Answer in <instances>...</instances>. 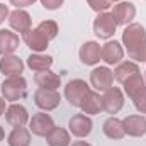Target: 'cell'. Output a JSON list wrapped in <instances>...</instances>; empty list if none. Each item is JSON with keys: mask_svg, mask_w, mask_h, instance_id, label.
Segmentation results:
<instances>
[{"mask_svg": "<svg viewBox=\"0 0 146 146\" xmlns=\"http://www.w3.org/2000/svg\"><path fill=\"white\" fill-rule=\"evenodd\" d=\"M78 107L83 110L85 114H99L102 110V97L97 92L88 90L83 95V99L80 100V106Z\"/></svg>", "mask_w": 146, "mask_h": 146, "instance_id": "obj_17", "label": "cell"}, {"mask_svg": "<svg viewBox=\"0 0 146 146\" xmlns=\"http://www.w3.org/2000/svg\"><path fill=\"white\" fill-rule=\"evenodd\" d=\"M53 65V58L48 56V54H39V53H34L27 58V66L34 72H46L49 70Z\"/></svg>", "mask_w": 146, "mask_h": 146, "instance_id": "obj_23", "label": "cell"}, {"mask_svg": "<svg viewBox=\"0 0 146 146\" xmlns=\"http://www.w3.org/2000/svg\"><path fill=\"white\" fill-rule=\"evenodd\" d=\"M46 138H48V145L49 146H68L70 145V134L63 127H53Z\"/></svg>", "mask_w": 146, "mask_h": 146, "instance_id": "obj_26", "label": "cell"}, {"mask_svg": "<svg viewBox=\"0 0 146 146\" xmlns=\"http://www.w3.org/2000/svg\"><path fill=\"white\" fill-rule=\"evenodd\" d=\"M36 0H10V3L12 5H15L17 9L19 7H29V5H33Z\"/></svg>", "mask_w": 146, "mask_h": 146, "instance_id": "obj_30", "label": "cell"}, {"mask_svg": "<svg viewBox=\"0 0 146 146\" xmlns=\"http://www.w3.org/2000/svg\"><path fill=\"white\" fill-rule=\"evenodd\" d=\"M36 83L41 88H51V90H56L60 85H61V78L56 75V73H51L49 70L46 72H37L34 76Z\"/></svg>", "mask_w": 146, "mask_h": 146, "instance_id": "obj_21", "label": "cell"}, {"mask_svg": "<svg viewBox=\"0 0 146 146\" xmlns=\"http://www.w3.org/2000/svg\"><path fill=\"white\" fill-rule=\"evenodd\" d=\"M29 143H31V134L24 126L14 127V131L9 134V146H29Z\"/></svg>", "mask_w": 146, "mask_h": 146, "instance_id": "obj_25", "label": "cell"}, {"mask_svg": "<svg viewBox=\"0 0 146 146\" xmlns=\"http://www.w3.org/2000/svg\"><path fill=\"white\" fill-rule=\"evenodd\" d=\"M53 127H54L53 119L44 112H39L36 115H33V119L29 121V131L36 136H48Z\"/></svg>", "mask_w": 146, "mask_h": 146, "instance_id": "obj_8", "label": "cell"}, {"mask_svg": "<svg viewBox=\"0 0 146 146\" xmlns=\"http://www.w3.org/2000/svg\"><path fill=\"white\" fill-rule=\"evenodd\" d=\"M3 139V129H2V126H0V141Z\"/></svg>", "mask_w": 146, "mask_h": 146, "instance_id": "obj_34", "label": "cell"}, {"mask_svg": "<svg viewBox=\"0 0 146 146\" xmlns=\"http://www.w3.org/2000/svg\"><path fill=\"white\" fill-rule=\"evenodd\" d=\"M138 73H139V68H138L136 63H133V61H124L122 65H119V66L115 68L114 78H115L117 82L124 83L126 80H129L131 76H134V75H138Z\"/></svg>", "mask_w": 146, "mask_h": 146, "instance_id": "obj_24", "label": "cell"}, {"mask_svg": "<svg viewBox=\"0 0 146 146\" xmlns=\"http://www.w3.org/2000/svg\"><path fill=\"white\" fill-rule=\"evenodd\" d=\"M7 15H9V9H7V5L0 3V24L7 19Z\"/></svg>", "mask_w": 146, "mask_h": 146, "instance_id": "obj_31", "label": "cell"}, {"mask_svg": "<svg viewBox=\"0 0 146 146\" xmlns=\"http://www.w3.org/2000/svg\"><path fill=\"white\" fill-rule=\"evenodd\" d=\"M104 133H106V136L110 138V139H122L124 134H126L122 121H119L115 117H109L104 122Z\"/></svg>", "mask_w": 146, "mask_h": 146, "instance_id": "obj_22", "label": "cell"}, {"mask_svg": "<svg viewBox=\"0 0 146 146\" xmlns=\"http://www.w3.org/2000/svg\"><path fill=\"white\" fill-rule=\"evenodd\" d=\"M124 51L121 48V44L117 41H109L100 48V58L107 63V65H115L122 60Z\"/></svg>", "mask_w": 146, "mask_h": 146, "instance_id": "obj_11", "label": "cell"}, {"mask_svg": "<svg viewBox=\"0 0 146 146\" xmlns=\"http://www.w3.org/2000/svg\"><path fill=\"white\" fill-rule=\"evenodd\" d=\"M17 48H19V36L14 34L12 31L2 29L0 31V54L3 56L12 54Z\"/></svg>", "mask_w": 146, "mask_h": 146, "instance_id": "obj_18", "label": "cell"}, {"mask_svg": "<svg viewBox=\"0 0 146 146\" xmlns=\"http://www.w3.org/2000/svg\"><path fill=\"white\" fill-rule=\"evenodd\" d=\"M80 60L83 65H95L100 60V46L95 41H87L82 48H80Z\"/></svg>", "mask_w": 146, "mask_h": 146, "instance_id": "obj_15", "label": "cell"}, {"mask_svg": "<svg viewBox=\"0 0 146 146\" xmlns=\"http://www.w3.org/2000/svg\"><path fill=\"white\" fill-rule=\"evenodd\" d=\"M5 119L10 126L14 127H22L27 121H29V115H27V110L24 109L22 106L19 104H12L9 106V109L5 112Z\"/></svg>", "mask_w": 146, "mask_h": 146, "instance_id": "obj_16", "label": "cell"}, {"mask_svg": "<svg viewBox=\"0 0 146 146\" xmlns=\"http://www.w3.org/2000/svg\"><path fill=\"white\" fill-rule=\"evenodd\" d=\"M41 3H42L44 9H48V10H54V9H58V7H61L63 0H41Z\"/></svg>", "mask_w": 146, "mask_h": 146, "instance_id": "obj_29", "label": "cell"}, {"mask_svg": "<svg viewBox=\"0 0 146 146\" xmlns=\"http://www.w3.org/2000/svg\"><path fill=\"white\" fill-rule=\"evenodd\" d=\"M22 70H24V63L17 56L7 54V56H3V60H0V72L3 75L15 76V75H21Z\"/></svg>", "mask_w": 146, "mask_h": 146, "instance_id": "obj_20", "label": "cell"}, {"mask_svg": "<svg viewBox=\"0 0 146 146\" xmlns=\"http://www.w3.org/2000/svg\"><path fill=\"white\" fill-rule=\"evenodd\" d=\"M22 37H24V42H26L33 51H36V53L44 51V49L48 48V42H49L37 29H29L27 33L22 34Z\"/></svg>", "mask_w": 146, "mask_h": 146, "instance_id": "obj_19", "label": "cell"}, {"mask_svg": "<svg viewBox=\"0 0 146 146\" xmlns=\"http://www.w3.org/2000/svg\"><path fill=\"white\" fill-rule=\"evenodd\" d=\"M72 146H90L88 143H85V141H76V143H73Z\"/></svg>", "mask_w": 146, "mask_h": 146, "instance_id": "obj_33", "label": "cell"}, {"mask_svg": "<svg viewBox=\"0 0 146 146\" xmlns=\"http://www.w3.org/2000/svg\"><path fill=\"white\" fill-rule=\"evenodd\" d=\"M122 124H124L126 134H129V136L139 138V136L146 134V119L143 115H127L122 121Z\"/></svg>", "mask_w": 146, "mask_h": 146, "instance_id": "obj_12", "label": "cell"}, {"mask_svg": "<svg viewBox=\"0 0 146 146\" xmlns=\"http://www.w3.org/2000/svg\"><path fill=\"white\" fill-rule=\"evenodd\" d=\"M124 106V97L122 92L115 87H110L106 90L104 97H102V109L109 114H117Z\"/></svg>", "mask_w": 146, "mask_h": 146, "instance_id": "obj_6", "label": "cell"}, {"mask_svg": "<svg viewBox=\"0 0 146 146\" xmlns=\"http://www.w3.org/2000/svg\"><path fill=\"white\" fill-rule=\"evenodd\" d=\"M36 29L46 37L48 41H49V39H54V37L58 36V24H56L54 21H42Z\"/></svg>", "mask_w": 146, "mask_h": 146, "instance_id": "obj_27", "label": "cell"}, {"mask_svg": "<svg viewBox=\"0 0 146 146\" xmlns=\"http://www.w3.org/2000/svg\"><path fill=\"white\" fill-rule=\"evenodd\" d=\"M109 2H110V3H112V2H119V0H109Z\"/></svg>", "mask_w": 146, "mask_h": 146, "instance_id": "obj_35", "label": "cell"}, {"mask_svg": "<svg viewBox=\"0 0 146 146\" xmlns=\"http://www.w3.org/2000/svg\"><path fill=\"white\" fill-rule=\"evenodd\" d=\"M92 126H94L92 119L87 114H76V115H73L72 119H70V124H68L72 134L76 136V138H83V136L90 134Z\"/></svg>", "mask_w": 146, "mask_h": 146, "instance_id": "obj_10", "label": "cell"}, {"mask_svg": "<svg viewBox=\"0 0 146 146\" xmlns=\"http://www.w3.org/2000/svg\"><path fill=\"white\" fill-rule=\"evenodd\" d=\"M115 26H117V24H115L112 14L102 12V14H99V17H97L95 22H94V31H95L97 37H100V39H109V37H112L114 33H115Z\"/></svg>", "mask_w": 146, "mask_h": 146, "instance_id": "obj_5", "label": "cell"}, {"mask_svg": "<svg viewBox=\"0 0 146 146\" xmlns=\"http://www.w3.org/2000/svg\"><path fill=\"white\" fill-rule=\"evenodd\" d=\"M112 82H114V73L110 72L107 66H99L90 75V83L97 90H107V88H110Z\"/></svg>", "mask_w": 146, "mask_h": 146, "instance_id": "obj_9", "label": "cell"}, {"mask_svg": "<svg viewBox=\"0 0 146 146\" xmlns=\"http://www.w3.org/2000/svg\"><path fill=\"white\" fill-rule=\"evenodd\" d=\"M26 88H27V83H26V80H24L21 75L9 76V78L2 83V95H3L5 100L15 102V100L22 99V97L26 95Z\"/></svg>", "mask_w": 146, "mask_h": 146, "instance_id": "obj_3", "label": "cell"}, {"mask_svg": "<svg viewBox=\"0 0 146 146\" xmlns=\"http://www.w3.org/2000/svg\"><path fill=\"white\" fill-rule=\"evenodd\" d=\"M122 42L127 56L134 61H146V31L139 24H131L122 33Z\"/></svg>", "mask_w": 146, "mask_h": 146, "instance_id": "obj_1", "label": "cell"}, {"mask_svg": "<svg viewBox=\"0 0 146 146\" xmlns=\"http://www.w3.org/2000/svg\"><path fill=\"white\" fill-rule=\"evenodd\" d=\"M88 90H90V87L87 85V82H83V80H72L65 87V97H66V100L72 106L78 107L80 106V100L83 99V95Z\"/></svg>", "mask_w": 146, "mask_h": 146, "instance_id": "obj_7", "label": "cell"}, {"mask_svg": "<svg viewBox=\"0 0 146 146\" xmlns=\"http://www.w3.org/2000/svg\"><path fill=\"white\" fill-rule=\"evenodd\" d=\"M88 5H90V9L92 10H95V12H104V10H107L110 7V2L109 0H88Z\"/></svg>", "mask_w": 146, "mask_h": 146, "instance_id": "obj_28", "label": "cell"}, {"mask_svg": "<svg viewBox=\"0 0 146 146\" xmlns=\"http://www.w3.org/2000/svg\"><path fill=\"white\" fill-rule=\"evenodd\" d=\"M34 102L39 109L42 110H53L56 109L61 102V97L56 90L51 88H37L34 94Z\"/></svg>", "mask_w": 146, "mask_h": 146, "instance_id": "obj_4", "label": "cell"}, {"mask_svg": "<svg viewBox=\"0 0 146 146\" xmlns=\"http://www.w3.org/2000/svg\"><path fill=\"white\" fill-rule=\"evenodd\" d=\"M124 90H126L127 97L133 100L134 107L141 114H146V83L143 80V76L138 73V75L131 76L129 80H126L124 82Z\"/></svg>", "mask_w": 146, "mask_h": 146, "instance_id": "obj_2", "label": "cell"}, {"mask_svg": "<svg viewBox=\"0 0 146 146\" xmlns=\"http://www.w3.org/2000/svg\"><path fill=\"white\" fill-rule=\"evenodd\" d=\"M9 24H10V27H12L14 31L24 34V33H27V31L31 29V15H29L26 10L17 9V10H14L12 14H9Z\"/></svg>", "mask_w": 146, "mask_h": 146, "instance_id": "obj_13", "label": "cell"}, {"mask_svg": "<svg viewBox=\"0 0 146 146\" xmlns=\"http://www.w3.org/2000/svg\"><path fill=\"white\" fill-rule=\"evenodd\" d=\"M136 15V9L133 3L129 2H121L117 5H114V10H112V17L115 21V24H127L134 19Z\"/></svg>", "mask_w": 146, "mask_h": 146, "instance_id": "obj_14", "label": "cell"}, {"mask_svg": "<svg viewBox=\"0 0 146 146\" xmlns=\"http://www.w3.org/2000/svg\"><path fill=\"white\" fill-rule=\"evenodd\" d=\"M3 112H5V99L0 97V115H2Z\"/></svg>", "mask_w": 146, "mask_h": 146, "instance_id": "obj_32", "label": "cell"}]
</instances>
